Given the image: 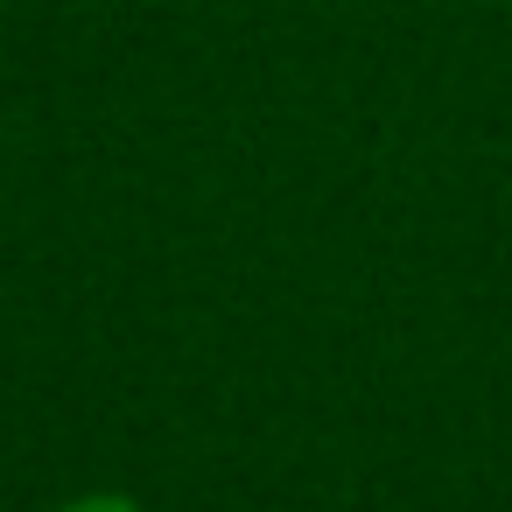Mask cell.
Instances as JSON below:
<instances>
[{"mask_svg":"<svg viewBox=\"0 0 512 512\" xmlns=\"http://www.w3.org/2000/svg\"><path fill=\"white\" fill-rule=\"evenodd\" d=\"M57 512H141L134 498H113V491H99V498H71V505H57Z\"/></svg>","mask_w":512,"mask_h":512,"instance_id":"6da1fadb","label":"cell"}]
</instances>
